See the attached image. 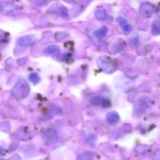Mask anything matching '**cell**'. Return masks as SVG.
<instances>
[{
	"label": "cell",
	"mask_w": 160,
	"mask_h": 160,
	"mask_svg": "<svg viewBox=\"0 0 160 160\" xmlns=\"http://www.w3.org/2000/svg\"><path fill=\"white\" fill-rule=\"evenodd\" d=\"M30 93V87L26 80L20 79L16 83L11 90V94L15 98L19 100L27 98Z\"/></svg>",
	"instance_id": "cell-1"
},
{
	"label": "cell",
	"mask_w": 160,
	"mask_h": 160,
	"mask_svg": "<svg viewBox=\"0 0 160 160\" xmlns=\"http://www.w3.org/2000/svg\"><path fill=\"white\" fill-rule=\"evenodd\" d=\"M46 1L47 0H34L35 4H37L38 6H43L46 2Z\"/></svg>",
	"instance_id": "cell-20"
},
{
	"label": "cell",
	"mask_w": 160,
	"mask_h": 160,
	"mask_svg": "<svg viewBox=\"0 0 160 160\" xmlns=\"http://www.w3.org/2000/svg\"><path fill=\"white\" fill-rule=\"evenodd\" d=\"M152 32L154 35H159L160 34V22L158 20L153 22L152 25Z\"/></svg>",
	"instance_id": "cell-13"
},
{
	"label": "cell",
	"mask_w": 160,
	"mask_h": 160,
	"mask_svg": "<svg viewBox=\"0 0 160 160\" xmlns=\"http://www.w3.org/2000/svg\"><path fill=\"white\" fill-rule=\"evenodd\" d=\"M98 67L106 73H112L117 69V65L111 58L108 56H101L97 61Z\"/></svg>",
	"instance_id": "cell-2"
},
{
	"label": "cell",
	"mask_w": 160,
	"mask_h": 160,
	"mask_svg": "<svg viewBox=\"0 0 160 160\" xmlns=\"http://www.w3.org/2000/svg\"><path fill=\"white\" fill-rule=\"evenodd\" d=\"M19 8L17 5L7 1H1L0 2V13L4 16H12L17 15L18 12Z\"/></svg>",
	"instance_id": "cell-3"
},
{
	"label": "cell",
	"mask_w": 160,
	"mask_h": 160,
	"mask_svg": "<svg viewBox=\"0 0 160 160\" xmlns=\"http://www.w3.org/2000/svg\"><path fill=\"white\" fill-rule=\"evenodd\" d=\"M91 104L95 106H103L105 107H109L110 106V102L108 99L104 98H102L100 96H93L90 98Z\"/></svg>",
	"instance_id": "cell-6"
},
{
	"label": "cell",
	"mask_w": 160,
	"mask_h": 160,
	"mask_svg": "<svg viewBox=\"0 0 160 160\" xmlns=\"http://www.w3.org/2000/svg\"><path fill=\"white\" fill-rule=\"evenodd\" d=\"M67 36H68V34H67V33L59 32V33H56V35H55V38H56V39L57 41H60V40H62L63 38H67Z\"/></svg>",
	"instance_id": "cell-16"
},
{
	"label": "cell",
	"mask_w": 160,
	"mask_h": 160,
	"mask_svg": "<svg viewBox=\"0 0 160 160\" xmlns=\"http://www.w3.org/2000/svg\"><path fill=\"white\" fill-rule=\"evenodd\" d=\"M117 21L118 22V23L120 25V27H121L122 29L123 30L124 32H131V30H132V28H131V24H130L124 18H123V17H118V18L117 19Z\"/></svg>",
	"instance_id": "cell-8"
},
{
	"label": "cell",
	"mask_w": 160,
	"mask_h": 160,
	"mask_svg": "<svg viewBox=\"0 0 160 160\" xmlns=\"http://www.w3.org/2000/svg\"><path fill=\"white\" fill-rule=\"evenodd\" d=\"M93 157V153L92 152H84L81 153L79 156L78 157L77 160H92Z\"/></svg>",
	"instance_id": "cell-12"
},
{
	"label": "cell",
	"mask_w": 160,
	"mask_h": 160,
	"mask_svg": "<svg viewBox=\"0 0 160 160\" xmlns=\"http://www.w3.org/2000/svg\"><path fill=\"white\" fill-rule=\"evenodd\" d=\"M153 12H154V7H153L152 5L148 2L143 3V4L141 5L140 13L144 17L149 18V17H151L152 16Z\"/></svg>",
	"instance_id": "cell-4"
},
{
	"label": "cell",
	"mask_w": 160,
	"mask_h": 160,
	"mask_svg": "<svg viewBox=\"0 0 160 160\" xmlns=\"http://www.w3.org/2000/svg\"><path fill=\"white\" fill-rule=\"evenodd\" d=\"M107 32H108V28L106 26H103V27H102L101 28H99L98 31H95V34L97 38H99L105 37V36L107 34Z\"/></svg>",
	"instance_id": "cell-11"
},
{
	"label": "cell",
	"mask_w": 160,
	"mask_h": 160,
	"mask_svg": "<svg viewBox=\"0 0 160 160\" xmlns=\"http://www.w3.org/2000/svg\"><path fill=\"white\" fill-rule=\"evenodd\" d=\"M61 15L64 17H67V16H68V10H67V8L64 7V6H62V7L61 8Z\"/></svg>",
	"instance_id": "cell-19"
},
{
	"label": "cell",
	"mask_w": 160,
	"mask_h": 160,
	"mask_svg": "<svg viewBox=\"0 0 160 160\" xmlns=\"http://www.w3.org/2000/svg\"><path fill=\"white\" fill-rule=\"evenodd\" d=\"M36 38L34 35H26L20 37V38L17 40V43L20 46L26 48V47L30 46V45H33L35 42Z\"/></svg>",
	"instance_id": "cell-5"
},
{
	"label": "cell",
	"mask_w": 160,
	"mask_h": 160,
	"mask_svg": "<svg viewBox=\"0 0 160 160\" xmlns=\"http://www.w3.org/2000/svg\"><path fill=\"white\" fill-rule=\"evenodd\" d=\"M1 34H2V31H0V36H1Z\"/></svg>",
	"instance_id": "cell-24"
},
{
	"label": "cell",
	"mask_w": 160,
	"mask_h": 160,
	"mask_svg": "<svg viewBox=\"0 0 160 160\" xmlns=\"http://www.w3.org/2000/svg\"><path fill=\"white\" fill-rule=\"evenodd\" d=\"M45 136L48 138V140H50V138H52L53 140H54L55 138L57 137V135H56V131H52V130H49V131H47Z\"/></svg>",
	"instance_id": "cell-17"
},
{
	"label": "cell",
	"mask_w": 160,
	"mask_h": 160,
	"mask_svg": "<svg viewBox=\"0 0 160 160\" xmlns=\"http://www.w3.org/2000/svg\"><path fill=\"white\" fill-rule=\"evenodd\" d=\"M63 1H65L66 2H68V3H70V2H73L74 0H63Z\"/></svg>",
	"instance_id": "cell-21"
},
{
	"label": "cell",
	"mask_w": 160,
	"mask_h": 160,
	"mask_svg": "<svg viewBox=\"0 0 160 160\" xmlns=\"http://www.w3.org/2000/svg\"><path fill=\"white\" fill-rule=\"evenodd\" d=\"M45 53H47V54L51 55V56H56L59 54L60 50H59V48L58 46H56V45H49L48 47H47V48H45Z\"/></svg>",
	"instance_id": "cell-10"
},
{
	"label": "cell",
	"mask_w": 160,
	"mask_h": 160,
	"mask_svg": "<svg viewBox=\"0 0 160 160\" xmlns=\"http://www.w3.org/2000/svg\"><path fill=\"white\" fill-rule=\"evenodd\" d=\"M29 80L33 83V84H36L40 81V77H39L37 73H33L29 75Z\"/></svg>",
	"instance_id": "cell-15"
},
{
	"label": "cell",
	"mask_w": 160,
	"mask_h": 160,
	"mask_svg": "<svg viewBox=\"0 0 160 160\" xmlns=\"http://www.w3.org/2000/svg\"><path fill=\"white\" fill-rule=\"evenodd\" d=\"M3 153V149L2 148H0V155H2Z\"/></svg>",
	"instance_id": "cell-23"
},
{
	"label": "cell",
	"mask_w": 160,
	"mask_h": 160,
	"mask_svg": "<svg viewBox=\"0 0 160 160\" xmlns=\"http://www.w3.org/2000/svg\"><path fill=\"white\" fill-rule=\"evenodd\" d=\"M148 150V147L145 146V145H139L136 148V151L138 153H144Z\"/></svg>",
	"instance_id": "cell-18"
},
{
	"label": "cell",
	"mask_w": 160,
	"mask_h": 160,
	"mask_svg": "<svg viewBox=\"0 0 160 160\" xmlns=\"http://www.w3.org/2000/svg\"><path fill=\"white\" fill-rule=\"evenodd\" d=\"M95 17H96L98 20H106V17H107V13H106V12L104 9H98V10L95 12Z\"/></svg>",
	"instance_id": "cell-14"
},
{
	"label": "cell",
	"mask_w": 160,
	"mask_h": 160,
	"mask_svg": "<svg viewBox=\"0 0 160 160\" xmlns=\"http://www.w3.org/2000/svg\"><path fill=\"white\" fill-rule=\"evenodd\" d=\"M157 14H158V16H159V18H160V6H159V9H158V10H157Z\"/></svg>",
	"instance_id": "cell-22"
},
{
	"label": "cell",
	"mask_w": 160,
	"mask_h": 160,
	"mask_svg": "<svg viewBox=\"0 0 160 160\" xmlns=\"http://www.w3.org/2000/svg\"><path fill=\"white\" fill-rule=\"evenodd\" d=\"M106 119H107V121L109 122L110 124H114V123H117L120 120V116L115 111H112V112H109L106 116Z\"/></svg>",
	"instance_id": "cell-9"
},
{
	"label": "cell",
	"mask_w": 160,
	"mask_h": 160,
	"mask_svg": "<svg viewBox=\"0 0 160 160\" xmlns=\"http://www.w3.org/2000/svg\"><path fill=\"white\" fill-rule=\"evenodd\" d=\"M149 106L148 100L146 98H141L136 103V106L134 107V110L137 113H142L144 112Z\"/></svg>",
	"instance_id": "cell-7"
}]
</instances>
